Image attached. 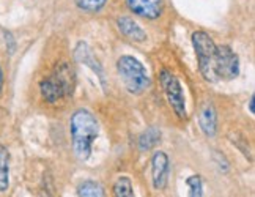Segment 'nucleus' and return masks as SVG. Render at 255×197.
<instances>
[{
  "mask_svg": "<svg viewBox=\"0 0 255 197\" xmlns=\"http://www.w3.org/2000/svg\"><path fill=\"white\" fill-rule=\"evenodd\" d=\"M117 27L123 36L135 43H143L146 39V32L129 16H120L117 19Z\"/></svg>",
  "mask_w": 255,
  "mask_h": 197,
  "instance_id": "9b49d317",
  "label": "nucleus"
},
{
  "mask_svg": "<svg viewBox=\"0 0 255 197\" xmlns=\"http://www.w3.org/2000/svg\"><path fill=\"white\" fill-rule=\"evenodd\" d=\"M107 0H76V5L79 6L82 11L87 13H98L104 8Z\"/></svg>",
  "mask_w": 255,
  "mask_h": 197,
  "instance_id": "f3484780",
  "label": "nucleus"
},
{
  "mask_svg": "<svg viewBox=\"0 0 255 197\" xmlns=\"http://www.w3.org/2000/svg\"><path fill=\"white\" fill-rule=\"evenodd\" d=\"M161 87L164 90V95L167 98V101L172 107V111L180 120H186L188 118V109H186V98L180 79L176 77L172 71L162 70L159 74Z\"/></svg>",
  "mask_w": 255,
  "mask_h": 197,
  "instance_id": "39448f33",
  "label": "nucleus"
},
{
  "mask_svg": "<svg viewBox=\"0 0 255 197\" xmlns=\"http://www.w3.org/2000/svg\"><path fill=\"white\" fill-rule=\"evenodd\" d=\"M214 163H216V166H218V169L222 172V174H227L229 171H230V163L227 161V158H225L222 153H219V152H216L214 153Z\"/></svg>",
  "mask_w": 255,
  "mask_h": 197,
  "instance_id": "a211bd4d",
  "label": "nucleus"
},
{
  "mask_svg": "<svg viewBox=\"0 0 255 197\" xmlns=\"http://www.w3.org/2000/svg\"><path fill=\"white\" fill-rule=\"evenodd\" d=\"M3 82H5V77H3V70H2V66H0V92H2V88H3Z\"/></svg>",
  "mask_w": 255,
  "mask_h": 197,
  "instance_id": "412c9836",
  "label": "nucleus"
},
{
  "mask_svg": "<svg viewBox=\"0 0 255 197\" xmlns=\"http://www.w3.org/2000/svg\"><path fill=\"white\" fill-rule=\"evenodd\" d=\"M70 134L74 156L79 161H87L92 155L93 144L100 136V122L88 109H77L70 118Z\"/></svg>",
  "mask_w": 255,
  "mask_h": 197,
  "instance_id": "f257e3e1",
  "label": "nucleus"
},
{
  "mask_svg": "<svg viewBox=\"0 0 255 197\" xmlns=\"http://www.w3.org/2000/svg\"><path fill=\"white\" fill-rule=\"evenodd\" d=\"M199 125L202 133L210 139L218 134V111H216L213 103L207 101L202 106L199 114Z\"/></svg>",
  "mask_w": 255,
  "mask_h": 197,
  "instance_id": "9d476101",
  "label": "nucleus"
},
{
  "mask_svg": "<svg viewBox=\"0 0 255 197\" xmlns=\"http://www.w3.org/2000/svg\"><path fill=\"white\" fill-rule=\"evenodd\" d=\"M76 90V71L68 63L62 62L55 65L52 73L40 82V93L47 103H58L71 98Z\"/></svg>",
  "mask_w": 255,
  "mask_h": 197,
  "instance_id": "f03ea898",
  "label": "nucleus"
},
{
  "mask_svg": "<svg viewBox=\"0 0 255 197\" xmlns=\"http://www.w3.org/2000/svg\"><path fill=\"white\" fill-rule=\"evenodd\" d=\"M170 161L165 152H154L151 156V183L156 191L165 190L169 183Z\"/></svg>",
  "mask_w": 255,
  "mask_h": 197,
  "instance_id": "0eeeda50",
  "label": "nucleus"
},
{
  "mask_svg": "<svg viewBox=\"0 0 255 197\" xmlns=\"http://www.w3.org/2000/svg\"><path fill=\"white\" fill-rule=\"evenodd\" d=\"M5 41H6V49H8V52L9 54H13L16 51V43H14V39H13V35L9 33V32H5Z\"/></svg>",
  "mask_w": 255,
  "mask_h": 197,
  "instance_id": "6ab92c4d",
  "label": "nucleus"
},
{
  "mask_svg": "<svg viewBox=\"0 0 255 197\" xmlns=\"http://www.w3.org/2000/svg\"><path fill=\"white\" fill-rule=\"evenodd\" d=\"M192 46L195 55H197V63H199V71L202 77L208 82H216L214 74V55H216V47L218 44L214 43V39L210 36L205 30H197L192 33Z\"/></svg>",
  "mask_w": 255,
  "mask_h": 197,
  "instance_id": "20e7f679",
  "label": "nucleus"
},
{
  "mask_svg": "<svg viewBox=\"0 0 255 197\" xmlns=\"http://www.w3.org/2000/svg\"><path fill=\"white\" fill-rule=\"evenodd\" d=\"M186 186H188V197H205L202 175L188 177L186 179Z\"/></svg>",
  "mask_w": 255,
  "mask_h": 197,
  "instance_id": "dca6fc26",
  "label": "nucleus"
},
{
  "mask_svg": "<svg viewBox=\"0 0 255 197\" xmlns=\"http://www.w3.org/2000/svg\"><path fill=\"white\" fill-rule=\"evenodd\" d=\"M126 3L134 14L145 19H158L162 13L161 0H126Z\"/></svg>",
  "mask_w": 255,
  "mask_h": 197,
  "instance_id": "1a4fd4ad",
  "label": "nucleus"
},
{
  "mask_svg": "<svg viewBox=\"0 0 255 197\" xmlns=\"http://www.w3.org/2000/svg\"><path fill=\"white\" fill-rule=\"evenodd\" d=\"M162 133L158 126H148L139 136V150L140 152H151L156 145L161 142Z\"/></svg>",
  "mask_w": 255,
  "mask_h": 197,
  "instance_id": "f8f14e48",
  "label": "nucleus"
},
{
  "mask_svg": "<svg viewBox=\"0 0 255 197\" xmlns=\"http://www.w3.org/2000/svg\"><path fill=\"white\" fill-rule=\"evenodd\" d=\"M79 197H104V186L96 180H84L77 186Z\"/></svg>",
  "mask_w": 255,
  "mask_h": 197,
  "instance_id": "2eb2a0df",
  "label": "nucleus"
},
{
  "mask_svg": "<svg viewBox=\"0 0 255 197\" xmlns=\"http://www.w3.org/2000/svg\"><path fill=\"white\" fill-rule=\"evenodd\" d=\"M9 188V152L0 144V193H5Z\"/></svg>",
  "mask_w": 255,
  "mask_h": 197,
  "instance_id": "ddd939ff",
  "label": "nucleus"
},
{
  "mask_svg": "<svg viewBox=\"0 0 255 197\" xmlns=\"http://www.w3.org/2000/svg\"><path fill=\"white\" fill-rule=\"evenodd\" d=\"M74 58H76L77 63H82L87 68H90V70L96 74L98 81H100L103 88L106 90V73H104V68L100 63V60H98V58L93 55L90 46H88L87 43H84V41H81L79 44L76 46V49H74Z\"/></svg>",
  "mask_w": 255,
  "mask_h": 197,
  "instance_id": "6e6552de",
  "label": "nucleus"
},
{
  "mask_svg": "<svg viewBox=\"0 0 255 197\" xmlns=\"http://www.w3.org/2000/svg\"><path fill=\"white\" fill-rule=\"evenodd\" d=\"M254 101H255V96L252 95V96H251V100H249V112H251L252 115L255 114V109H254Z\"/></svg>",
  "mask_w": 255,
  "mask_h": 197,
  "instance_id": "aec40b11",
  "label": "nucleus"
},
{
  "mask_svg": "<svg viewBox=\"0 0 255 197\" xmlns=\"http://www.w3.org/2000/svg\"><path fill=\"white\" fill-rule=\"evenodd\" d=\"M214 74L216 79H222V81H233L240 76V57L227 44L216 47Z\"/></svg>",
  "mask_w": 255,
  "mask_h": 197,
  "instance_id": "423d86ee",
  "label": "nucleus"
},
{
  "mask_svg": "<svg viewBox=\"0 0 255 197\" xmlns=\"http://www.w3.org/2000/svg\"><path fill=\"white\" fill-rule=\"evenodd\" d=\"M112 197H135L132 180L128 175L119 177L112 186Z\"/></svg>",
  "mask_w": 255,
  "mask_h": 197,
  "instance_id": "4468645a",
  "label": "nucleus"
},
{
  "mask_svg": "<svg viewBox=\"0 0 255 197\" xmlns=\"http://www.w3.org/2000/svg\"><path fill=\"white\" fill-rule=\"evenodd\" d=\"M117 73L131 95H142L150 88V74L140 60L132 55H122L117 60Z\"/></svg>",
  "mask_w": 255,
  "mask_h": 197,
  "instance_id": "7ed1b4c3",
  "label": "nucleus"
}]
</instances>
